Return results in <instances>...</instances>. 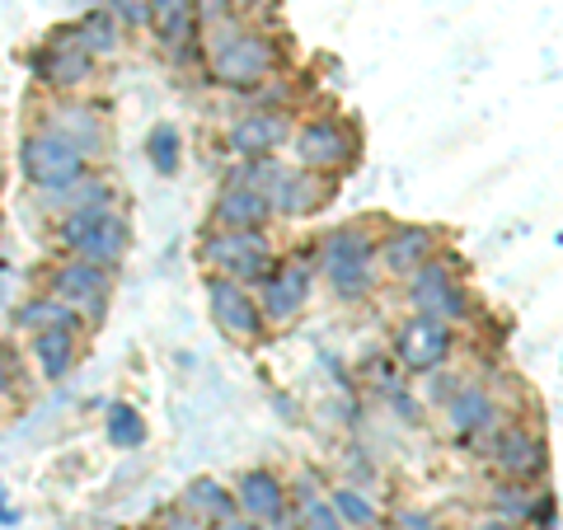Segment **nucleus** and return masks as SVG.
<instances>
[{
	"label": "nucleus",
	"instance_id": "nucleus-29",
	"mask_svg": "<svg viewBox=\"0 0 563 530\" xmlns=\"http://www.w3.org/2000/svg\"><path fill=\"white\" fill-rule=\"evenodd\" d=\"M109 14H113L118 24H128V29H146L151 24L146 0H109Z\"/></svg>",
	"mask_w": 563,
	"mask_h": 530
},
{
	"label": "nucleus",
	"instance_id": "nucleus-32",
	"mask_svg": "<svg viewBox=\"0 0 563 530\" xmlns=\"http://www.w3.org/2000/svg\"><path fill=\"white\" fill-rule=\"evenodd\" d=\"M161 530H202V521H192L188 511H174V517H169Z\"/></svg>",
	"mask_w": 563,
	"mask_h": 530
},
{
	"label": "nucleus",
	"instance_id": "nucleus-16",
	"mask_svg": "<svg viewBox=\"0 0 563 530\" xmlns=\"http://www.w3.org/2000/svg\"><path fill=\"white\" fill-rule=\"evenodd\" d=\"M493 465H498L507 479H540L544 465H550V451H544V441L536 432L507 428L493 441Z\"/></svg>",
	"mask_w": 563,
	"mask_h": 530
},
{
	"label": "nucleus",
	"instance_id": "nucleus-33",
	"mask_svg": "<svg viewBox=\"0 0 563 530\" xmlns=\"http://www.w3.org/2000/svg\"><path fill=\"white\" fill-rule=\"evenodd\" d=\"M10 385H14V371H10L5 347H0V395H10Z\"/></svg>",
	"mask_w": 563,
	"mask_h": 530
},
{
	"label": "nucleus",
	"instance_id": "nucleus-3",
	"mask_svg": "<svg viewBox=\"0 0 563 530\" xmlns=\"http://www.w3.org/2000/svg\"><path fill=\"white\" fill-rule=\"evenodd\" d=\"M320 268L329 277L333 296L362 300L376 287V240L362 225H339L320 240Z\"/></svg>",
	"mask_w": 563,
	"mask_h": 530
},
{
	"label": "nucleus",
	"instance_id": "nucleus-5",
	"mask_svg": "<svg viewBox=\"0 0 563 530\" xmlns=\"http://www.w3.org/2000/svg\"><path fill=\"white\" fill-rule=\"evenodd\" d=\"M20 174L38 192H66L85 179V155L52 132H29L20 141Z\"/></svg>",
	"mask_w": 563,
	"mask_h": 530
},
{
	"label": "nucleus",
	"instance_id": "nucleus-25",
	"mask_svg": "<svg viewBox=\"0 0 563 530\" xmlns=\"http://www.w3.org/2000/svg\"><path fill=\"white\" fill-rule=\"evenodd\" d=\"M103 432H109V441L118 451H132L146 441V422H141V413L132 409V404H113L109 418H103Z\"/></svg>",
	"mask_w": 563,
	"mask_h": 530
},
{
	"label": "nucleus",
	"instance_id": "nucleus-35",
	"mask_svg": "<svg viewBox=\"0 0 563 530\" xmlns=\"http://www.w3.org/2000/svg\"><path fill=\"white\" fill-rule=\"evenodd\" d=\"M221 530H258V521H221Z\"/></svg>",
	"mask_w": 563,
	"mask_h": 530
},
{
	"label": "nucleus",
	"instance_id": "nucleus-2",
	"mask_svg": "<svg viewBox=\"0 0 563 530\" xmlns=\"http://www.w3.org/2000/svg\"><path fill=\"white\" fill-rule=\"evenodd\" d=\"M128 217H118L113 207H70L57 225V240L95 268H118L128 254Z\"/></svg>",
	"mask_w": 563,
	"mask_h": 530
},
{
	"label": "nucleus",
	"instance_id": "nucleus-14",
	"mask_svg": "<svg viewBox=\"0 0 563 530\" xmlns=\"http://www.w3.org/2000/svg\"><path fill=\"white\" fill-rule=\"evenodd\" d=\"M437 258V231L432 225H399L376 244V263L390 277H413L422 263Z\"/></svg>",
	"mask_w": 563,
	"mask_h": 530
},
{
	"label": "nucleus",
	"instance_id": "nucleus-1",
	"mask_svg": "<svg viewBox=\"0 0 563 530\" xmlns=\"http://www.w3.org/2000/svg\"><path fill=\"white\" fill-rule=\"evenodd\" d=\"M207 70L211 80L225 85V90H258L263 80L277 70V43L268 38V33L258 29H244L235 20H225L217 29H207Z\"/></svg>",
	"mask_w": 563,
	"mask_h": 530
},
{
	"label": "nucleus",
	"instance_id": "nucleus-18",
	"mask_svg": "<svg viewBox=\"0 0 563 530\" xmlns=\"http://www.w3.org/2000/svg\"><path fill=\"white\" fill-rule=\"evenodd\" d=\"M231 498H235V507L250 521H277L282 511H287V488H282V479H277L273 470L240 474V488L231 493Z\"/></svg>",
	"mask_w": 563,
	"mask_h": 530
},
{
	"label": "nucleus",
	"instance_id": "nucleus-15",
	"mask_svg": "<svg viewBox=\"0 0 563 530\" xmlns=\"http://www.w3.org/2000/svg\"><path fill=\"white\" fill-rule=\"evenodd\" d=\"M43 132L62 136L66 146H76V151L85 155V161L103 151V118H99V109H90V103L57 99V103L47 109V128H43Z\"/></svg>",
	"mask_w": 563,
	"mask_h": 530
},
{
	"label": "nucleus",
	"instance_id": "nucleus-4",
	"mask_svg": "<svg viewBox=\"0 0 563 530\" xmlns=\"http://www.w3.org/2000/svg\"><path fill=\"white\" fill-rule=\"evenodd\" d=\"M198 258L211 268V277H231L240 287L263 281L277 268V254H273V244L263 231H211L202 240Z\"/></svg>",
	"mask_w": 563,
	"mask_h": 530
},
{
	"label": "nucleus",
	"instance_id": "nucleus-19",
	"mask_svg": "<svg viewBox=\"0 0 563 530\" xmlns=\"http://www.w3.org/2000/svg\"><path fill=\"white\" fill-rule=\"evenodd\" d=\"M33 362H38L43 380H62L70 366L80 357V329L76 324H62V329H43L33 333Z\"/></svg>",
	"mask_w": 563,
	"mask_h": 530
},
{
	"label": "nucleus",
	"instance_id": "nucleus-17",
	"mask_svg": "<svg viewBox=\"0 0 563 530\" xmlns=\"http://www.w3.org/2000/svg\"><path fill=\"white\" fill-rule=\"evenodd\" d=\"M211 221H217V231H263V225L273 221V207L263 198L258 188L250 184H231L217 198V211H211Z\"/></svg>",
	"mask_w": 563,
	"mask_h": 530
},
{
	"label": "nucleus",
	"instance_id": "nucleus-8",
	"mask_svg": "<svg viewBox=\"0 0 563 530\" xmlns=\"http://www.w3.org/2000/svg\"><path fill=\"white\" fill-rule=\"evenodd\" d=\"M258 314H263V324H291L296 314H301L310 306V287H314V268L306 258H287V263H277V268L258 281Z\"/></svg>",
	"mask_w": 563,
	"mask_h": 530
},
{
	"label": "nucleus",
	"instance_id": "nucleus-13",
	"mask_svg": "<svg viewBox=\"0 0 563 530\" xmlns=\"http://www.w3.org/2000/svg\"><path fill=\"white\" fill-rule=\"evenodd\" d=\"M451 347H455L451 324L428 320V314H413V320L399 329V339H395L399 362L409 366V371H437V366L451 357Z\"/></svg>",
	"mask_w": 563,
	"mask_h": 530
},
{
	"label": "nucleus",
	"instance_id": "nucleus-31",
	"mask_svg": "<svg viewBox=\"0 0 563 530\" xmlns=\"http://www.w3.org/2000/svg\"><path fill=\"white\" fill-rule=\"evenodd\" d=\"M526 507H531V498H526V488H503V493H498V511H503V521L521 517Z\"/></svg>",
	"mask_w": 563,
	"mask_h": 530
},
{
	"label": "nucleus",
	"instance_id": "nucleus-12",
	"mask_svg": "<svg viewBox=\"0 0 563 530\" xmlns=\"http://www.w3.org/2000/svg\"><path fill=\"white\" fill-rule=\"evenodd\" d=\"M287 136H291L287 113L258 109V113H244V118L231 122L225 146H231V155H240V161L250 165V161H273V151H282V141Z\"/></svg>",
	"mask_w": 563,
	"mask_h": 530
},
{
	"label": "nucleus",
	"instance_id": "nucleus-7",
	"mask_svg": "<svg viewBox=\"0 0 563 530\" xmlns=\"http://www.w3.org/2000/svg\"><path fill=\"white\" fill-rule=\"evenodd\" d=\"M207 310L231 343H240V347L263 343V329L268 324H263L258 300L250 296V287H240L231 277H207Z\"/></svg>",
	"mask_w": 563,
	"mask_h": 530
},
{
	"label": "nucleus",
	"instance_id": "nucleus-30",
	"mask_svg": "<svg viewBox=\"0 0 563 530\" xmlns=\"http://www.w3.org/2000/svg\"><path fill=\"white\" fill-rule=\"evenodd\" d=\"M306 530H343V521L329 503H306Z\"/></svg>",
	"mask_w": 563,
	"mask_h": 530
},
{
	"label": "nucleus",
	"instance_id": "nucleus-22",
	"mask_svg": "<svg viewBox=\"0 0 563 530\" xmlns=\"http://www.w3.org/2000/svg\"><path fill=\"white\" fill-rule=\"evenodd\" d=\"M70 33H76V43L90 52L95 62L99 57H118V47H122V29H118V20L109 10H90L85 20L70 24Z\"/></svg>",
	"mask_w": 563,
	"mask_h": 530
},
{
	"label": "nucleus",
	"instance_id": "nucleus-26",
	"mask_svg": "<svg viewBox=\"0 0 563 530\" xmlns=\"http://www.w3.org/2000/svg\"><path fill=\"white\" fill-rule=\"evenodd\" d=\"M329 507L339 511V521H343V526H362V530H372V526L380 521L376 503L366 498V493H357V488H333V503H329Z\"/></svg>",
	"mask_w": 563,
	"mask_h": 530
},
{
	"label": "nucleus",
	"instance_id": "nucleus-24",
	"mask_svg": "<svg viewBox=\"0 0 563 530\" xmlns=\"http://www.w3.org/2000/svg\"><path fill=\"white\" fill-rule=\"evenodd\" d=\"M62 324H76V329H80L76 314H70L66 306H57L52 296L29 300V306L14 310V329H24V333H43V329H62Z\"/></svg>",
	"mask_w": 563,
	"mask_h": 530
},
{
	"label": "nucleus",
	"instance_id": "nucleus-9",
	"mask_svg": "<svg viewBox=\"0 0 563 530\" xmlns=\"http://www.w3.org/2000/svg\"><path fill=\"white\" fill-rule=\"evenodd\" d=\"M296 161L301 169H314V174H339L357 161V136H352L339 118H310L301 132H296Z\"/></svg>",
	"mask_w": 563,
	"mask_h": 530
},
{
	"label": "nucleus",
	"instance_id": "nucleus-11",
	"mask_svg": "<svg viewBox=\"0 0 563 530\" xmlns=\"http://www.w3.org/2000/svg\"><path fill=\"white\" fill-rule=\"evenodd\" d=\"M33 76H38L47 90L70 95V90H80V85L95 76V57L76 43V33H70V24H66V29L52 33V38L43 43V52L33 57Z\"/></svg>",
	"mask_w": 563,
	"mask_h": 530
},
{
	"label": "nucleus",
	"instance_id": "nucleus-6",
	"mask_svg": "<svg viewBox=\"0 0 563 530\" xmlns=\"http://www.w3.org/2000/svg\"><path fill=\"white\" fill-rule=\"evenodd\" d=\"M409 300L418 314L428 320H442V324H455V320H470V296L455 277V263L446 258H432L409 277Z\"/></svg>",
	"mask_w": 563,
	"mask_h": 530
},
{
	"label": "nucleus",
	"instance_id": "nucleus-20",
	"mask_svg": "<svg viewBox=\"0 0 563 530\" xmlns=\"http://www.w3.org/2000/svg\"><path fill=\"white\" fill-rule=\"evenodd\" d=\"M446 418L461 437H479L498 422V404H493V395L484 385H461V390L446 399Z\"/></svg>",
	"mask_w": 563,
	"mask_h": 530
},
{
	"label": "nucleus",
	"instance_id": "nucleus-36",
	"mask_svg": "<svg viewBox=\"0 0 563 530\" xmlns=\"http://www.w3.org/2000/svg\"><path fill=\"white\" fill-rule=\"evenodd\" d=\"M0 521H10V511H5V503H0Z\"/></svg>",
	"mask_w": 563,
	"mask_h": 530
},
{
	"label": "nucleus",
	"instance_id": "nucleus-10",
	"mask_svg": "<svg viewBox=\"0 0 563 530\" xmlns=\"http://www.w3.org/2000/svg\"><path fill=\"white\" fill-rule=\"evenodd\" d=\"M109 291H113L109 268H95L85 258H70L52 273V300L66 306L76 320H99L103 306H109Z\"/></svg>",
	"mask_w": 563,
	"mask_h": 530
},
{
	"label": "nucleus",
	"instance_id": "nucleus-34",
	"mask_svg": "<svg viewBox=\"0 0 563 530\" xmlns=\"http://www.w3.org/2000/svg\"><path fill=\"white\" fill-rule=\"evenodd\" d=\"M479 530H521V526H517V521H503V517H493V521H484Z\"/></svg>",
	"mask_w": 563,
	"mask_h": 530
},
{
	"label": "nucleus",
	"instance_id": "nucleus-21",
	"mask_svg": "<svg viewBox=\"0 0 563 530\" xmlns=\"http://www.w3.org/2000/svg\"><path fill=\"white\" fill-rule=\"evenodd\" d=\"M151 10V24L155 38H161L169 52H184L192 43V29H198V20H192V0H146Z\"/></svg>",
	"mask_w": 563,
	"mask_h": 530
},
{
	"label": "nucleus",
	"instance_id": "nucleus-23",
	"mask_svg": "<svg viewBox=\"0 0 563 530\" xmlns=\"http://www.w3.org/2000/svg\"><path fill=\"white\" fill-rule=\"evenodd\" d=\"M184 511L192 521H231V511H235V498L225 493L217 479H198V484H188V498H184Z\"/></svg>",
	"mask_w": 563,
	"mask_h": 530
},
{
	"label": "nucleus",
	"instance_id": "nucleus-27",
	"mask_svg": "<svg viewBox=\"0 0 563 530\" xmlns=\"http://www.w3.org/2000/svg\"><path fill=\"white\" fill-rule=\"evenodd\" d=\"M146 155L161 174H174L179 169V132H174L169 122H155L151 136H146Z\"/></svg>",
	"mask_w": 563,
	"mask_h": 530
},
{
	"label": "nucleus",
	"instance_id": "nucleus-28",
	"mask_svg": "<svg viewBox=\"0 0 563 530\" xmlns=\"http://www.w3.org/2000/svg\"><path fill=\"white\" fill-rule=\"evenodd\" d=\"M235 5L240 0H192V20H198L202 29H217L225 20H235Z\"/></svg>",
	"mask_w": 563,
	"mask_h": 530
}]
</instances>
